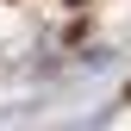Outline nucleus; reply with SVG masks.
<instances>
[{
  "mask_svg": "<svg viewBox=\"0 0 131 131\" xmlns=\"http://www.w3.org/2000/svg\"><path fill=\"white\" fill-rule=\"evenodd\" d=\"M125 100H131V88H125Z\"/></svg>",
  "mask_w": 131,
  "mask_h": 131,
  "instance_id": "f257e3e1",
  "label": "nucleus"
}]
</instances>
